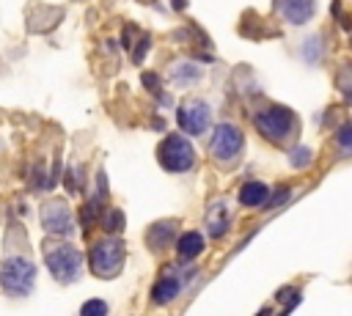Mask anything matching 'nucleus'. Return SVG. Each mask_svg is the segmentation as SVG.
<instances>
[{
  "label": "nucleus",
  "instance_id": "11",
  "mask_svg": "<svg viewBox=\"0 0 352 316\" xmlns=\"http://www.w3.org/2000/svg\"><path fill=\"white\" fill-rule=\"evenodd\" d=\"M267 195H270V187L264 181H248L239 190V203L242 206H261L267 201Z\"/></svg>",
  "mask_w": 352,
  "mask_h": 316
},
{
  "label": "nucleus",
  "instance_id": "8",
  "mask_svg": "<svg viewBox=\"0 0 352 316\" xmlns=\"http://www.w3.org/2000/svg\"><path fill=\"white\" fill-rule=\"evenodd\" d=\"M41 225L47 234H58V236H69L74 231V220L72 212L63 201H50L41 206Z\"/></svg>",
  "mask_w": 352,
  "mask_h": 316
},
{
  "label": "nucleus",
  "instance_id": "18",
  "mask_svg": "<svg viewBox=\"0 0 352 316\" xmlns=\"http://www.w3.org/2000/svg\"><path fill=\"white\" fill-rule=\"evenodd\" d=\"M311 157H314V151H311L308 146H297V148L292 151V165H294V168H305V165L311 162Z\"/></svg>",
  "mask_w": 352,
  "mask_h": 316
},
{
  "label": "nucleus",
  "instance_id": "6",
  "mask_svg": "<svg viewBox=\"0 0 352 316\" xmlns=\"http://www.w3.org/2000/svg\"><path fill=\"white\" fill-rule=\"evenodd\" d=\"M242 146H245V137H242V132H239L234 124H220V126L214 129L212 140H209V151H212V157H214L217 162H231V159H236L239 151H242Z\"/></svg>",
  "mask_w": 352,
  "mask_h": 316
},
{
  "label": "nucleus",
  "instance_id": "4",
  "mask_svg": "<svg viewBox=\"0 0 352 316\" xmlns=\"http://www.w3.org/2000/svg\"><path fill=\"white\" fill-rule=\"evenodd\" d=\"M124 267V245L116 236H104L91 247V269L99 278H116Z\"/></svg>",
  "mask_w": 352,
  "mask_h": 316
},
{
  "label": "nucleus",
  "instance_id": "7",
  "mask_svg": "<svg viewBox=\"0 0 352 316\" xmlns=\"http://www.w3.org/2000/svg\"><path fill=\"white\" fill-rule=\"evenodd\" d=\"M176 121H179V126H182L187 135H204L206 126H209V121H212L209 104L192 99V102H187V104H182V107L176 110Z\"/></svg>",
  "mask_w": 352,
  "mask_h": 316
},
{
  "label": "nucleus",
  "instance_id": "17",
  "mask_svg": "<svg viewBox=\"0 0 352 316\" xmlns=\"http://www.w3.org/2000/svg\"><path fill=\"white\" fill-rule=\"evenodd\" d=\"M336 143H338L341 151L352 154V124H346V126H341V129L336 132Z\"/></svg>",
  "mask_w": 352,
  "mask_h": 316
},
{
  "label": "nucleus",
  "instance_id": "1",
  "mask_svg": "<svg viewBox=\"0 0 352 316\" xmlns=\"http://www.w3.org/2000/svg\"><path fill=\"white\" fill-rule=\"evenodd\" d=\"M0 286L6 294L25 297L36 286V264L25 256H11L0 264Z\"/></svg>",
  "mask_w": 352,
  "mask_h": 316
},
{
  "label": "nucleus",
  "instance_id": "14",
  "mask_svg": "<svg viewBox=\"0 0 352 316\" xmlns=\"http://www.w3.org/2000/svg\"><path fill=\"white\" fill-rule=\"evenodd\" d=\"M226 228H228V209H226V203H217L209 212V234L220 236V234H226Z\"/></svg>",
  "mask_w": 352,
  "mask_h": 316
},
{
  "label": "nucleus",
  "instance_id": "12",
  "mask_svg": "<svg viewBox=\"0 0 352 316\" xmlns=\"http://www.w3.org/2000/svg\"><path fill=\"white\" fill-rule=\"evenodd\" d=\"M179 291H182V283H179L176 278H160V280H157V286L151 289V302L165 305V302H170Z\"/></svg>",
  "mask_w": 352,
  "mask_h": 316
},
{
  "label": "nucleus",
  "instance_id": "3",
  "mask_svg": "<svg viewBox=\"0 0 352 316\" xmlns=\"http://www.w3.org/2000/svg\"><path fill=\"white\" fill-rule=\"evenodd\" d=\"M157 159L165 170L170 173H184L195 165V151L190 146V140L184 135H168L160 148H157Z\"/></svg>",
  "mask_w": 352,
  "mask_h": 316
},
{
  "label": "nucleus",
  "instance_id": "19",
  "mask_svg": "<svg viewBox=\"0 0 352 316\" xmlns=\"http://www.w3.org/2000/svg\"><path fill=\"white\" fill-rule=\"evenodd\" d=\"M104 228H107V231H121V228H124V214H121L118 209H110L107 217H104Z\"/></svg>",
  "mask_w": 352,
  "mask_h": 316
},
{
  "label": "nucleus",
  "instance_id": "21",
  "mask_svg": "<svg viewBox=\"0 0 352 316\" xmlns=\"http://www.w3.org/2000/svg\"><path fill=\"white\" fill-rule=\"evenodd\" d=\"M283 198H289V190H280V192H278V195H275V198L270 201V209H275V206H278V203H280Z\"/></svg>",
  "mask_w": 352,
  "mask_h": 316
},
{
  "label": "nucleus",
  "instance_id": "16",
  "mask_svg": "<svg viewBox=\"0 0 352 316\" xmlns=\"http://www.w3.org/2000/svg\"><path fill=\"white\" fill-rule=\"evenodd\" d=\"M319 52H322V47H319V36H311V38L302 41V58H305L308 63H316V60H319Z\"/></svg>",
  "mask_w": 352,
  "mask_h": 316
},
{
  "label": "nucleus",
  "instance_id": "20",
  "mask_svg": "<svg viewBox=\"0 0 352 316\" xmlns=\"http://www.w3.org/2000/svg\"><path fill=\"white\" fill-rule=\"evenodd\" d=\"M104 313H107V302L102 300H91L82 305V316H104Z\"/></svg>",
  "mask_w": 352,
  "mask_h": 316
},
{
  "label": "nucleus",
  "instance_id": "13",
  "mask_svg": "<svg viewBox=\"0 0 352 316\" xmlns=\"http://www.w3.org/2000/svg\"><path fill=\"white\" fill-rule=\"evenodd\" d=\"M198 77H201V69L195 63H176L170 69V80L176 85H192V82H198Z\"/></svg>",
  "mask_w": 352,
  "mask_h": 316
},
{
  "label": "nucleus",
  "instance_id": "2",
  "mask_svg": "<svg viewBox=\"0 0 352 316\" xmlns=\"http://www.w3.org/2000/svg\"><path fill=\"white\" fill-rule=\"evenodd\" d=\"M256 129L258 135H264L270 143H283L289 135H294L297 129V118L289 107L280 104H270L267 110H261L256 115Z\"/></svg>",
  "mask_w": 352,
  "mask_h": 316
},
{
  "label": "nucleus",
  "instance_id": "15",
  "mask_svg": "<svg viewBox=\"0 0 352 316\" xmlns=\"http://www.w3.org/2000/svg\"><path fill=\"white\" fill-rule=\"evenodd\" d=\"M170 236H173V223H157V225H151L148 245L151 247H165Z\"/></svg>",
  "mask_w": 352,
  "mask_h": 316
},
{
  "label": "nucleus",
  "instance_id": "9",
  "mask_svg": "<svg viewBox=\"0 0 352 316\" xmlns=\"http://www.w3.org/2000/svg\"><path fill=\"white\" fill-rule=\"evenodd\" d=\"M278 14L292 25H305L314 16L316 0H275Z\"/></svg>",
  "mask_w": 352,
  "mask_h": 316
},
{
  "label": "nucleus",
  "instance_id": "10",
  "mask_svg": "<svg viewBox=\"0 0 352 316\" xmlns=\"http://www.w3.org/2000/svg\"><path fill=\"white\" fill-rule=\"evenodd\" d=\"M201 250H204V236H201L198 231H184V234L179 236V242H176V253H179V258H184V261L201 256Z\"/></svg>",
  "mask_w": 352,
  "mask_h": 316
},
{
  "label": "nucleus",
  "instance_id": "5",
  "mask_svg": "<svg viewBox=\"0 0 352 316\" xmlns=\"http://www.w3.org/2000/svg\"><path fill=\"white\" fill-rule=\"evenodd\" d=\"M44 261H47V269L52 272V278L60 280V283H72V280L80 278L82 256L72 245H55V247H50L44 253Z\"/></svg>",
  "mask_w": 352,
  "mask_h": 316
}]
</instances>
